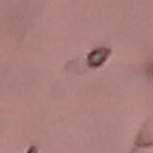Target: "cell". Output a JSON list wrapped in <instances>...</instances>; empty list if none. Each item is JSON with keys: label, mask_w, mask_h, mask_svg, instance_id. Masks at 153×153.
Instances as JSON below:
<instances>
[{"label": "cell", "mask_w": 153, "mask_h": 153, "mask_svg": "<svg viewBox=\"0 0 153 153\" xmlns=\"http://www.w3.org/2000/svg\"><path fill=\"white\" fill-rule=\"evenodd\" d=\"M106 57V51L105 49H97V50H93L90 56H88V61L92 66H98L100 65Z\"/></svg>", "instance_id": "6da1fadb"}, {"label": "cell", "mask_w": 153, "mask_h": 153, "mask_svg": "<svg viewBox=\"0 0 153 153\" xmlns=\"http://www.w3.org/2000/svg\"><path fill=\"white\" fill-rule=\"evenodd\" d=\"M148 69L151 71V74L153 75V65H152V66H149V67H148Z\"/></svg>", "instance_id": "7a4b0ae2"}]
</instances>
